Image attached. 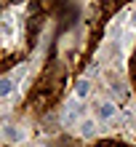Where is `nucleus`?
Instances as JSON below:
<instances>
[{
	"label": "nucleus",
	"instance_id": "39448f33",
	"mask_svg": "<svg viewBox=\"0 0 136 147\" xmlns=\"http://www.w3.org/2000/svg\"><path fill=\"white\" fill-rule=\"evenodd\" d=\"M133 75H136V62H133Z\"/></svg>",
	"mask_w": 136,
	"mask_h": 147
},
{
	"label": "nucleus",
	"instance_id": "20e7f679",
	"mask_svg": "<svg viewBox=\"0 0 136 147\" xmlns=\"http://www.w3.org/2000/svg\"><path fill=\"white\" fill-rule=\"evenodd\" d=\"M80 134H83V136H91V134H93V123H91V120H86V123L80 126Z\"/></svg>",
	"mask_w": 136,
	"mask_h": 147
},
{
	"label": "nucleus",
	"instance_id": "7ed1b4c3",
	"mask_svg": "<svg viewBox=\"0 0 136 147\" xmlns=\"http://www.w3.org/2000/svg\"><path fill=\"white\" fill-rule=\"evenodd\" d=\"M88 91H91L88 80H80V83H78V96H80V99H83V96H88Z\"/></svg>",
	"mask_w": 136,
	"mask_h": 147
},
{
	"label": "nucleus",
	"instance_id": "423d86ee",
	"mask_svg": "<svg viewBox=\"0 0 136 147\" xmlns=\"http://www.w3.org/2000/svg\"><path fill=\"white\" fill-rule=\"evenodd\" d=\"M133 22H136V13H133Z\"/></svg>",
	"mask_w": 136,
	"mask_h": 147
},
{
	"label": "nucleus",
	"instance_id": "f257e3e1",
	"mask_svg": "<svg viewBox=\"0 0 136 147\" xmlns=\"http://www.w3.org/2000/svg\"><path fill=\"white\" fill-rule=\"evenodd\" d=\"M13 91V80L11 78H0V96H8Z\"/></svg>",
	"mask_w": 136,
	"mask_h": 147
},
{
	"label": "nucleus",
	"instance_id": "f03ea898",
	"mask_svg": "<svg viewBox=\"0 0 136 147\" xmlns=\"http://www.w3.org/2000/svg\"><path fill=\"white\" fill-rule=\"evenodd\" d=\"M99 115H101V118H112V115H115V105H112V102L99 105Z\"/></svg>",
	"mask_w": 136,
	"mask_h": 147
}]
</instances>
